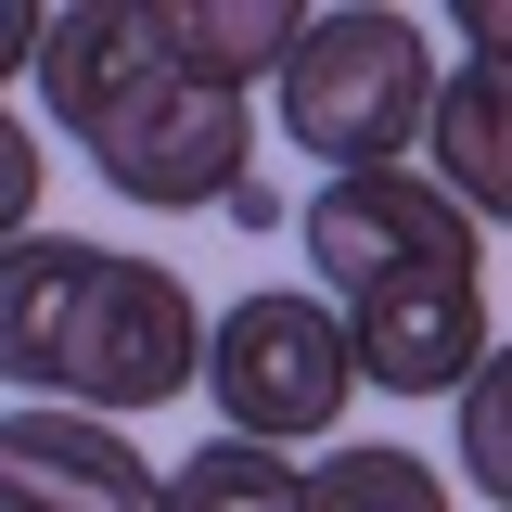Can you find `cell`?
Here are the masks:
<instances>
[{
  "instance_id": "obj_6",
  "label": "cell",
  "mask_w": 512,
  "mask_h": 512,
  "mask_svg": "<svg viewBox=\"0 0 512 512\" xmlns=\"http://www.w3.org/2000/svg\"><path fill=\"white\" fill-rule=\"evenodd\" d=\"M346 346H359V384H384V397H461V384L500 359V333H487V282H474V269L384 282V295L346 308Z\"/></svg>"
},
{
  "instance_id": "obj_15",
  "label": "cell",
  "mask_w": 512,
  "mask_h": 512,
  "mask_svg": "<svg viewBox=\"0 0 512 512\" xmlns=\"http://www.w3.org/2000/svg\"><path fill=\"white\" fill-rule=\"evenodd\" d=\"M461 39H474V64H512V0H461Z\"/></svg>"
},
{
  "instance_id": "obj_13",
  "label": "cell",
  "mask_w": 512,
  "mask_h": 512,
  "mask_svg": "<svg viewBox=\"0 0 512 512\" xmlns=\"http://www.w3.org/2000/svg\"><path fill=\"white\" fill-rule=\"evenodd\" d=\"M39 180H52V154H39V128L26 116H0V256L39 231Z\"/></svg>"
},
{
  "instance_id": "obj_2",
  "label": "cell",
  "mask_w": 512,
  "mask_h": 512,
  "mask_svg": "<svg viewBox=\"0 0 512 512\" xmlns=\"http://www.w3.org/2000/svg\"><path fill=\"white\" fill-rule=\"evenodd\" d=\"M0 384H26L39 410H167L180 384H205V320L192 282L154 256L77 244V231H26L0 256Z\"/></svg>"
},
{
  "instance_id": "obj_1",
  "label": "cell",
  "mask_w": 512,
  "mask_h": 512,
  "mask_svg": "<svg viewBox=\"0 0 512 512\" xmlns=\"http://www.w3.org/2000/svg\"><path fill=\"white\" fill-rule=\"evenodd\" d=\"M39 90H52V128L103 167V192L154 205V218H192V205H256L244 154V90L192 77L167 52V13L154 0H64L52 39H39Z\"/></svg>"
},
{
  "instance_id": "obj_4",
  "label": "cell",
  "mask_w": 512,
  "mask_h": 512,
  "mask_svg": "<svg viewBox=\"0 0 512 512\" xmlns=\"http://www.w3.org/2000/svg\"><path fill=\"white\" fill-rule=\"evenodd\" d=\"M346 384H359V346H346V308H320V295H244V308L205 333L218 436H244V448L333 436L346 423Z\"/></svg>"
},
{
  "instance_id": "obj_11",
  "label": "cell",
  "mask_w": 512,
  "mask_h": 512,
  "mask_svg": "<svg viewBox=\"0 0 512 512\" xmlns=\"http://www.w3.org/2000/svg\"><path fill=\"white\" fill-rule=\"evenodd\" d=\"M308 512H448V474L423 448H333L308 461Z\"/></svg>"
},
{
  "instance_id": "obj_7",
  "label": "cell",
  "mask_w": 512,
  "mask_h": 512,
  "mask_svg": "<svg viewBox=\"0 0 512 512\" xmlns=\"http://www.w3.org/2000/svg\"><path fill=\"white\" fill-rule=\"evenodd\" d=\"M0 512H167V474L90 410H0Z\"/></svg>"
},
{
  "instance_id": "obj_9",
  "label": "cell",
  "mask_w": 512,
  "mask_h": 512,
  "mask_svg": "<svg viewBox=\"0 0 512 512\" xmlns=\"http://www.w3.org/2000/svg\"><path fill=\"white\" fill-rule=\"evenodd\" d=\"M154 13H167V52H180L192 77H218V90H256V64L282 77L295 39H308L295 0H154Z\"/></svg>"
},
{
  "instance_id": "obj_3",
  "label": "cell",
  "mask_w": 512,
  "mask_h": 512,
  "mask_svg": "<svg viewBox=\"0 0 512 512\" xmlns=\"http://www.w3.org/2000/svg\"><path fill=\"white\" fill-rule=\"evenodd\" d=\"M436 52L410 13H308V39L282 64V128L295 154H320L333 180H372V167H410L423 128H436Z\"/></svg>"
},
{
  "instance_id": "obj_10",
  "label": "cell",
  "mask_w": 512,
  "mask_h": 512,
  "mask_svg": "<svg viewBox=\"0 0 512 512\" xmlns=\"http://www.w3.org/2000/svg\"><path fill=\"white\" fill-rule=\"evenodd\" d=\"M167 512H308V474L282 448H244V436H205L167 474Z\"/></svg>"
},
{
  "instance_id": "obj_12",
  "label": "cell",
  "mask_w": 512,
  "mask_h": 512,
  "mask_svg": "<svg viewBox=\"0 0 512 512\" xmlns=\"http://www.w3.org/2000/svg\"><path fill=\"white\" fill-rule=\"evenodd\" d=\"M461 487L512 512V346L461 384Z\"/></svg>"
},
{
  "instance_id": "obj_14",
  "label": "cell",
  "mask_w": 512,
  "mask_h": 512,
  "mask_svg": "<svg viewBox=\"0 0 512 512\" xmlns=\"http://www.w3.org/2000/svg\"><path fill=\"white\" fill-rule=\"evenodd\" d=\"M39 39H52V13H39V0H0V77H26Z\"/></svg>"
},
{
  "instance_id": "obj_8",
  "label": "cell",
  "mask_w": 512,
  "mask_h": 512,
  "mask_svg": "<svg viewBox=\"0 0 512 512\" xmlns=\"http://www.w3.org/2000/svg\"><path fill=\"white\" fill-rule=\"evenodd\" d=\"M423 180H448L474 218L512 231V64H474L436 90V128H423Z\"/></svg>"
},
{
  "instance_id": "obj_5",
  "label": "cell",
  "mask_w": 512,
  "mask_h": 512,
  "mask_svg": "<svg viewBox=\"0 0 512 512\" xmlns=\"http://www.w3.org/2000/svg\"><path fill=\"white\" fill-rule=\"evenodd\" d=\"M295 244H308V269L333 282V308H359L384 282L474 269V256H487V218L448 180H423V167H372V180H320L308 218H295Z\"/></svg>"
}]
</instances>
